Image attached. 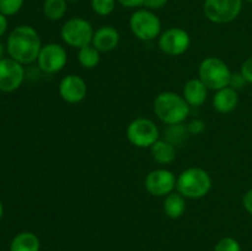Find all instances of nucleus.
<instances>
[{"mask_svg":"<svg viewBox=\"0 0 252 251\" xmlns=\"http://www.w3.org/2000/svg\"><path fill=\"white\" fill-rule=\"evenodd\" d=\"M42 49L41 37L33 27L20 25L10 32L6 41V51L10 58L20 64H31L38 59Z\"/></svg>","mask_w":252,"mask_h":251,"instance_id":"obj_1","label":"nucleus"},{"mask_svg":"<svg viewBox=\"0 0 252 251\" xmlns=\"http://www.w3.org/2000/svg\"><path fill=\"white\" fill-rule=\"evenodd\" d=\"M189 107L184 96L174 91L160 93L154 100V113L164 125H179L189 117Z\"/></svg>","mask_w":252,"mask_h":251,"instance_id":"obj_2","label":"nucleus"},{"mask_svg":"<svg viewBox=\"0 0 252 251\" xmlns=\"http://www.w3.org/2000/svg\"><path fill=\"white\" fill-rule=\"evenodd\" d=\"M211 188V175L202 167H189L177 176L176 191L185 198H203L209 193Z\"/></svg>","mask_w":252,"mask_h":251,"instance_id":"obj_3","label":"nucleus"},{"mask_svg":"<svg viewBox=\"0 0 252 251\" xmlns=\"http://www.w3.org/2000/svg\"><path fill=\"white\" fill-rule=\"evenodd\" d=\"M231 71L228 64L218 57H208L199 64L198 78L208 90H220L229 86Z\"/></svg>","mask_w":252,"mask_h":251,"instance_id":"obj_4","label":"nucleus"},{"mask_svg":"<svg viewBox=\"0 0 252 251\" xmlns=\"http://www.w3.org/2000/svg\"><path fill=\"white\" fill-rule=\"evenodd\" d=\"M132 33L140 41L149 42L161 34V21L154 11L148 9H137L129 17Z\"/></svg>","mask_w":252,"mask_h":251,"instance_id":"obj_5","label":"nucleus"},{"mask_svg":"<svg viewBox=\"0 0 252 251\" xmlns=\"http://www.w3.org/2000/svg\"><path fill=\"white\" fill-rule=\"evenodd\" d=\"M93 25L83 17H71L62 26L61 36L64 43L73 48H83L91 44L94 37Z\"/></svg>","mask_w":252,"mask_h":251,"instance_id":"obj_6","label":"nucleus"},{"mask_svg":"<svg viewBox=\"0 0 252 251\" xmlns=\"http://www.w3.org/2000/svg\"><path fill=\"white\" fill-rule=\"evenodd\" d=\"M127 139L137 148H152L160 139V130L154 121L145 117L133 120L127 127Z\"/></svg>","mask_w":252,"mask_h":251,"instance_id":"obj_7","label":"nucleus"},{"mask_svg":"<svg viewBox=\"0 0 252 251\" xmlns=\"http://www.w3.org/2000/svg\"><path fill=\"white\" fill-rule=\"evenodd\" d=\"M244 0H204L203 14L213 24H229L239 17Z\"/></svg>","mask_w":252,"mask_h":251,"instance_id":"obj_8","label":"nucleus"},{"mask_svg":"<svg viewBox=\"0 0 252 251\" xmlns=\"http://www.w3.org/2000/svg\"><path fill=\"white\" fill-rule=\"evenodd\" d=\"M158 44L160 51L166 56L179 57L189 51L191 46V37L186 30L171 27L160 34Z\"/></svg>","mask_w":252,"mask_h":251,"instance_id":"obj_9","label":"nucleus"},{"mask_svg":"<svg viewBox=\"0 0 252 251\" xmlns=\"http://www.w3.org/2000/svg\"><path fill=\"white\" fill-rule=\"evenodd\" d=\"M177 177L167 169H155L147 175L145 189L154 197H166L176 189Z\"/></svg>","mask_w":252,"mask_h":251,"instance_id":"obj_10","label":"nucleus"},{"mask_svg":"<svg viewBox=\"0 0 252 251\" xmlns=\"http://www.w3.org/2000/svg\"><path fill=\"white\" fill-rule=\"evenodd\" d=\"M68 62V56L64 47L58 43H48L42 46L39 52L38 63L39 69L46 74H56L63 70Z\"/></svg>","mask_w":252,"mask_h":251,"instance_id":"obj_11","label":"nucleus"},{"mask_svg":"<svg viewBox=\"0 0 252 251\" xmlns=\"http://www.w3.org/2000/svg\"><path fill=\"white\" fill-rule=\"evenodd\" d=\"M25 79V69L22 64L12 58H2L0 61V91L12 93L22 85Z\"/></svg>","mask_w":252,"mask_h":251,"instance_id":"obj_12","label":"nucleus"},{"mask_svg":"<svg viewBox=\"0 0 252 251\" xmlns=\"http://www.w3.org/2000/svg\"><path fill=\"white\" fill-rule=\"evenodd\" d=\"M59 95L65 102L79 103L88 95V85L81 76L69 74L59 83Z\"/></svg>","mask_w":252,"mask_h":251,"instance_id":"obj_13","label":"nucleus"},{"mask_svg":"<svg viewBox=\"0 0 252 251\" xmlns=\"http://www.w3.org/2000/svg\"><path fill=\"white\" fill-rule=\"evenodd\" d=\"M120 32L117 31V29H115L113 26L110 25H105V26H101L94 32L93 37V44L98 52L101 53H106V52H111L113 49L117 48L118 43H120Z\"/></svg>","mask_w":252,"mask_h":251,"instance_id":"obj_14","label":"nucleus"},{"mask_svg":"<svg viewBox=\"0 0 252 251\" xmlns=\"http://www.w3.org/2000/svg\"><path fill=\"white\" fill-rule=\"evenodd\" d=\"M182 96L189 107H199L203 105L208 96V88L201 81V79H191L187 81L182 90Z\"/></svg>","mask_w":252,"mask_h":251,"instance_id":"obj_15","label":"nucleus"},{"mask_svg":"<svg viewBox=\"0 0 252 251\" xmlns=\"http://www.w3.org/2000/svg\"><path fill=\"white\" fill-rule=\"evenodd\" d=\"M239 103V94L230 86L217 90L213 96V107L219 113H230Z\"/></svg>","mask_w":252,"mask_h":251,"instance_id":"obj_16","label":"nucleus"},{"mask_svg":"<svg viewBox=\"0 0 252 251\" xmlns=\"http://www.w3.org/2000/svg\"><path fill=\"white\" fill-rule=\"evenodd\" d=\"M150 150H152L153 159L158 164H171L176 159V148L165 139H159L157 143H154L152 148H150Z\"/></svg>","mask_w":252,"mask_h":251,"instance_id":"obj_17","label":"nucleus"},{"mask_svg":"<svg viewBox=\"0 0 252 251\" xmlns=\"http://www.w3.org/2000/svg\"><path fill=\"white\" fill-rule=\"evenodd\" d=\"M164 212L171 219L181 218L186 212V198L177 191L171 192L164 199Z\"/></svg>","mask_w":252,"mask_h":251,"instance_id":"obj_18","label":"nucleus"},{"mask_svg":"<svg viewBox=\"0 0 252 251\" xmlns=\"http://www.w3.org/2000/svg\"><path fill=\"white\" fill-rule=\"evenodd\" d=\"M41 243L36 234L31 231H22L12 239L10 251H39Z\"/></svg>","mask_w":252,"mask_h":251,"instance_id":"obj_19","label":"nucleus"},{"mask_svg":"<svg viewBox=\"0 0 252 251\" xmlns=\"http://www.w3.org/2000/svg\"><path fill=\"white\" fill-rule=\"evenodd\" d=\"M66 0H44L43 14L49 21H59L63 19L68 10Z\"/></svg>","mask_w":252,"mask_h":251,"instance_id":"obj_20","label":"nucleus"},{"mask_svg":"<svg viewBox=\"0 0 252 251\" xmlns=\"http://www.w3.org/2000/svg\"><path fill=\"white\" fill-rule=\"evenodd\" d=\"M100 54L101 52H98L93 44H88L78 51V61L84 68L94 69L100 63Z\"/></svg>","mask_w":252,"mask_h":251,"instance_id":"obj_21","label":"nucleus"},{"mask_svg":"<svg viewBox=\"0 0 252 251\" xmlns=\"http://www.w3.org/2000/svg\"><path fill=\"white\" fill-rule=\"evenodd\" d=\"M189 134L187 126H185L184 123H179V125L167 126L164 132V139L176 147V145H181L187 139Z\"/></svg>","mask_w":252,"mask_h":251,"instance_id":"obj_22","label":"nucleus"},{"mask_svg":"<svg viewBox=\"0 0 252 251\" xmlns=\"http://www.w3.org/2000/svg\"><path fill=\"white\" fill-rule=\"evenodd\" d=\"M117 0H91V7L95 14L100 16H108L116 9Z\"/></svg>","mask_w":252,"mask_h":251,"instance_id":"obj_23","label":"nucleus"},{"mask_svg":"<svg viewBox=\"0 0 252 251\" xmlns=\"http://www.w3.org/2000/svg\"><path fill=\"white\" fill-rule=\"evenodd\" d=\"M24 6V0H0V14L12 16Z\"/></svg>","mask_w":252,"mask_h":251,"instance_id":"obj_24","label":"nucleus"},{"mask_svg":"<svg viewBox=\"0 0 252 251\" xmlns=\"http://www.w3.org/2000/svg\"><path fill=\"white\" fill-rule=\"evenodd\" d=\"M214 251H241V245L236 239L226 236L217 243Z\"/></svg>","mask_w":252,"mask_h":251,"instance_id":"obj_25","label":"nucleus"},{"mask_svg":"<svg viewBox=\"0 0 252 251\" xmlns=\"http://www.w3.org/2000/svg\"><path fill=\"white\" fill-rule=\"evenodd\" d=\"M248 84V81L245 80V78L243 76V74L239 71V73H231L230 76V81H229V86L233 88L234 90L239 91L241 89H244Z\"/></svg>","mask_w":252,"mask_h":251,"instance_id":"obj_26","label":"nucleus"},{"mask_svg":"<svg viewBox=\"0 0 252 251\" xmlns=\"http://www.w3.org/2000/svg\"><path fill=\"white\" fill-rule=\"evenodd\" d=\"M189 134H201L206 129V123L202 120H193L187 125Z\"/></svg>","mask_w":252,"mask_h":251,"instance_id":"obj_27","label":"nucleus"},{"mask_svg":"<svg viewBox=\"0 0 252 251\" xmlns=\"http://www.w3.org/2000/svg\"><path fill=\"white\" fill-rule=\"evenodd\" d=\"M240 73L248 81V84H252V56L249 57L245 62L243 63L240 69Z\"/></svg>","mask_w":252,"mask_h":251,"instance_id":"obj_28","label":"nucleus"},{"mask_svg":"<svg viewBox=\"0 0 252 251\" xmlns=\"http://www.w3.org/2000/svg\"><path fill=\"white\" fill-rule=\"evenodd\" d=\"M169 0H144V7L148 10H152V11H155V10H160L167 4Z\"/></svg>","mask_w":252,"mask_h":251,"instance_id":"obj_29","label":"nucleus"},{"mask_svg":"<svg viewBox=\"0 0 252 251\" xmlns=\"http://www.w3.org/2000/svg\"><path fill=\"white\" fill-rule=\"evenodd\" d=\"M117 2L127 9H137V7L144 6V0H117Z\"/></svg>","mask_w":252,"mask_h":251,"instance_id":"obj_30","label":"nucleus"},{"mask_svg":"<svg viewBox=\"0 0 252 251\" xmlns=\"http://www.w3.org/2000/svg\"><path fill=\"white\" fill-rule=\"evenodd\" d=\"M243 206L245 211L248 212L250 216H252V188L245 192L243 197Z\"/></svg>","mask_w":252,"mask_h":251,"instance_id":"obj_31","label":"nucleus"},{"mask_svg":"<svg viewBox=\"0 0 252 251\" xmlns=\"http://www.w3.org/2000/svg\"><path fill=\"white\" fill-rule=\"evenodd\" d=\"M7 30V19L5 15L0 14V37L4 36Z\"/></svg>","mask_w":252,"mask_h":251,"instance_id":"obj_32","label":"nucleus"},{"mask_svg":"<svg viewBox=\"0 0 252 251\" xmlns=\"http://www.w3.org/2000/svg\"><path fill=\"white\" fill-rule=\"evenodd\" d=\"M4 52H5V47H4V44L0 42V61L4 58Z\"/></svg>","mask_w":252,"mask_h":251,"instance_id":"obj_33","label":"nucleus"},{"mask_svg":"<svg viewBox=\"0 0 252 251\" xmlns=\"http://www.w3.org/2000/svg\"><path fill=\"white\" fill-rule=\"evenodd\" d=\"M2 212H4V208H2V203H1V201H0V219H1V217H2Z\"/></svg>","mask_w":252,"mask_h":251,"instance_id":"obj_34","label":"nucleus"},{"mask_svg":"<svg viewBox=\"0 0 252 251\" xmlns=\"http://www.w3.org/2000/svg\"><path fill=\"white\" fill-rule=\"evenodd\" d=\"M66 1H68V2H76L78 0H66Z\"/></svg>","mask_w":252,"mask_h":251,"instance_id":"obj_35","label":"nucleus"},{"mask_svg":"<svg viewBox=\"0 0 252 251\" xmlns=\"http://www.w3.org/2000/svg\"><path fill=\"white\" fill-rule=\"evenodd\" d=\"M244 1H248V2H251V4H252V0H244Z\"/></svg>","mask_w":252,"mask_h":251,"instance_id":"obj_36","label":"nucleus"}]
</instances>
